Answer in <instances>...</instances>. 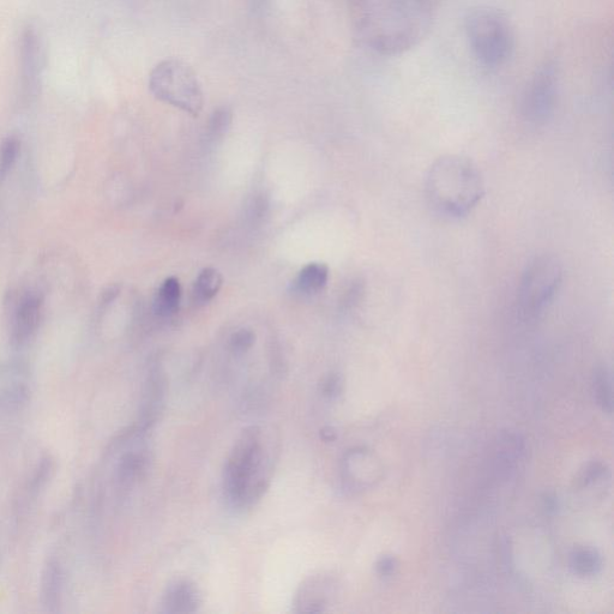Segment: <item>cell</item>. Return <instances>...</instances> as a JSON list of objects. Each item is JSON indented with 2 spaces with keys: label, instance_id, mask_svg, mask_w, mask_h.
I'll use <instances>...</instances> for the list:
<instances>
[{
  "label": "cell",
  "instance_id": "obj_12",
  "mask_svg": "<svg viewBox=\"0 0 614 614\" xmlns=\"http://www.w3.org/2000/svg\"><path fill=\"white\" fill-rule=\"evenodd\" d=\"M28 396L26 376L18 369L0 370V407H16Z\"/></svg>",
  "mask_w": 614,
  "mask_h": 614
},
{
  "label": "cell",
  "instance_id": "obj_24",
  "mask_svg": "<svg viewBox=\"0 0 614 614\" xmlns=\"http://www.w3.org/2000/svg\"><path fill=\"white\" fill-rule=\"evenodd\" d=\"M342 391V379L337 373L324 378L322 383V394L327 399L333 400L339 397Z\"/></svg>",
  "mask_w": 614,
  "mask_h": 614
},
{
  "label": "cell",
  "instance_id": "obj_3",
  "mask_svg": "<svg viewBox=\"0 0 614 614\" xmlns=\"http://www.w3.org/2000/svg\"><path fill=\"white\" fill-rule=\"evenodd\" d=\"M426 191L439 212L451 218H461L478 206L485 189L478 167L471 160L448 155L431 167Z\"/></svg>",
  "mask_w": 614,
  "mask_h": 614
},
{
  "label": "cell",
  "instance_id": "obj_19",
  "mask_svg": "<svg viewBox=\"0 0 614 614\" xmlns=\"http://www.w3.org/2000/svg\"><path fill=\"white\" fill-rule=\"evenodd\" d=\"M593 388L595 399H597L604 411L611 413L613 406L612 379L609 370L604 366H599L594 372Z\"/></svg>",
  "mask_w": 614,
  "mask_h": 614
},
{
  "label": "cell",
  "instance_id": "obj_25",
  "mask_svg": "<svg viewBox=\"0 0 614 614\" xmlns=\"http://www.w3.org/2000/svg\"><path fill=\"white\" fill-rule=\"evenodd\" d=\"M361 294H363V287H361L359 282H355L354 285L348 288L345 296H343L342 306L345 309H352L355 304H358Z\"/></svg>",
  "mask_w": 614,
  "mask_h": 614
},
{
  "label": "cell",
  "instance_id": "obj_20",
  "mask_svg": "<svg viewBox=\"0 0 614 614\" xmlns=\"http://www.w3.org/2000/svg\"><path fill=\"white\" fill-rule=\"evenodd\" d=\"M233 112L226 106L219 107L209 118L206 135L209 142H218L231 129Z\"/></svg>",
  "mask_w": 614,
  "mask_h": 614
},
{
  "label": "cell",
  "instance_id": "obj_18",
  "mask_svg": "<svg viewBox=\"0 0 614 614\" xmlns=\"http://www.w3.org/2000/svg\"><path fill=\"white\" fill-rule=\"evenodd\" d=\"M571 569L581 576H592L598 574L603 561L597 550L591 547H580L571 553Z\"/></svg>",
  "mask_w": 614,
  "mask_h": 614
},
{
  "label": "cell",
  "instance_id": "obj_1",
  "mask_svg": "<svg viewBox=\"0 0 614 614\" xmlns=\"http://www.w3.org/2000/svg\"><path fill=\"white\" fill-rule=\"evenodd\" d=\"M367 42L383 54L405 52L429 32L437 0H360Z\"/></svg>",
  "mask_w": 614,
  "mask_h": 614
},
{
  "label": "cell",
  "instance_id": "obj_11",
  "mask_svg": "<svg viewBox=\"0 0 614 614\" xmlns=\"http://www.w3.org/2000/svg\"><path fill=\"white\" fill-rule=\"evenodd\" d=\"M42 300L35 294H28L18 304L14 323H12V340L16 345H22L38 328Z\"/></svg>",
  "mask_w": 614,
  "mask_h": 614
},
{
  "label": "cell",
  "instance_id": "obj_30",
  "mask_svg": "<svg viewBox=\"0 0 614 614\" xmlns=\"http://www.w3.org/2000/svg\"><path fill=\"white\" fill-rule=\"evenodd\" d=\"M545 508L547 511H553L556 509V499L552 497L545 498Z\"/></svg>",
  "mask_w": 614,
  "mask_h": 614
},
{
  "label": "cell",
  "instance_id": "obj_13",
  "mask_svg": "<svg viewBox=\"0 0 614 614\" xmlns=\"http://www.w3.org/2000/svg\"><path fill=\"white\" fill-rule=\"evenodd\" d=\"M329 280V268L323 263L307 264L296 280L292 282V291L300 296H312L324 290Z\"/></svg>",
  "mask_w": 614,
  "mask_h": 614
},
{
  "label": "cell",
  "instance_id": "obj_28",
  "mask_svg": "<svg viewBox=\"0 0 614 614\" xmlns=\"http://www.w3.org/2000/svg\"><path fill=\"white\" fill-rule=\"evenodd\" d=\"M604 472L605 469L601 463H592V465L587 467L585 475H583V483L586 485L593 483V481L599 479Z\"/></svg>",
  "mask_w": 614,
  "mask_h": 614
},
{
  "label": "cell",
  "instance_id": "obj_17",
  "mask_svg": "<svg viewBox=\"0 0 614 614\" xmlns=\"http://www.w3.org/2000/svg\"><path fill=\"white\" fill-rule=\"evenodd\" d=\"M147 456L137 451H130L120 459L118 466V480L122 485L134 484L142 477L147 468Z\"/></svg>",
  "mask_w": 614,
  "mask_h": 614
},
{
  "label": "cell",
  "instance_id": "obj_6",
  "mask_svg": "<svg viewBox=\"0 0 614 614\" xmlns=\"http://www.w3.org/2000/svg\"><path fill=\"white\" fill-rule=\"evenodd\" d=\"M563 280V267L556 256L543 255L529 262L519 287L522 316L537 319L549 309Z\"/></svg>",
  "mask_w": 614,
  "mask_h": 614
},
{
  "label": "cell",
  "instance_id": "obj_29",
  "mask_svg": "<svg viewBox=\"0 0 614 614\" xmlns=\"http://www.w3.org/2000/svg\"><path fill=\"white\" fill-rule=\"evenodd\" d=\"M321 438L324 442H334L336 439V432L331 427H324L321 430Z\"/></svg>",
  "mask_w": 614,
  "mask_h": 614
},
{
  "label": "cell",
  "instance_id": "obj_26",
  "mask_svg": "<svg viewBox=\"0 0 614 614\" xmlns=\"http://www.w3.org/2000/svg\"><path fill=\"white\" fill-rule=\"evenodd\" d=\"M269 203L263 195L257 196L251 204L250 216L254 220H262L267 215Z\"/></svg>",
  "mask_w": 614,
  "mask_h": 614
},
{
  "label": "cell",
  "instance_id": "obj_10",
  "mask_svg": "<svg viewBox=\"0 0 614 614\" xmlns=\"http://www.w3.org/2000/svg\"><path fill=\"white\" fill-rule=\"evenodd\" d=\"M161 605L162 612L167 614L195 613L201 605V594L188 580L174 581L167 586Z\"/></svg>",
  "mask_w": 614,
  "mask_h": 614
},
{
  "label": "cell",
  "instance_id": "obj_5",
  "mask_svg": "<svg viewBox=\"0 0 614 614\" xmlns=\"http://www.w3.org/2000/svg\"><path fill=\"white\" fill-rule=\"evenodd\" d=\"M149 90L164 104L179 108L192 117L200 116L204 94L194 69L179 59L162 60L149 75Z\"/></svg>",
  "mask_w": 614,
  "mask_h": 614
},
{
  "label": "cell",
  "instance_id": "obj_27",
  "mask_svg": "<svg viewBox=\"0 0 614 614\" xmlns=\"http://www.w3.org/2000/svg\"><path fill=\"white\" fill-rule=\"evenodd\" d=\"M378 574L381 576H390L395 573L397 568L396 559L390 556H385L379 559L376 565Z\"/></svg>",
  "mask_w": 614,
  "mask_h": 614
},
{
  "label": "cell",
  "instance_id": "obj_15",
  "mask_svg": "<svg viewBox=\"0 0 614 614\" xmlns=\"http://www.w3.org/2000/svg\"><path fill=\"white\" fill-rule=\"evenodd\" d=\"M323 581L313 577L305 582L297 595L296 606L299 613H321L325 611L327 600L322 589Z\"/></svg>",
  "mask_w": 614,
  "mask_h": 614
},
{
  "label": "cell",
  "instance_id": "obj_7",
  "mask_svg": "<svg viewBox=\"0 0 614 614\" xmlns=\"http://www.w3.org/2000/svg\"><path fill=\"white\" fill-rule=\"evenodd\" d=\"M557 95V66L546 63L535 72L523 93L521 101L523 118L535 125L545 124L555 113Z\"/></svg>",
  "mask_w": 614,
  "mask_h": 614
},
{
  "label": "cell",
  "instance_id": "obj_22",
  "mask_svg": "<svg viewBox=\"0 0 614 614\" xmlns=\"http://www.w3.org/2000/svg\"><path fill=\"white\" fill-rule=\"evenodd\" d=\"M21 143L15 137L8 138L0 148V179L8 176L11 168L14 167L18 154H20Z\"/></svg>",
  "mask_w": 614,
  "mask_h": 614
},
{
  "label": "cell",
  "instance_id": "obj_14",
  "mask_svg": "<svg viewBox=\"0 0 614 614\" xmlns=\"http://www.w3.org/2000/svg\"><path fill=\"white\" fill-rule=\"evenodd\" d=\"M182 286L177 278H168L154 299V312L160 318H170L179 310Z\"/></svg>",
  "mask_w": 614,
  "mask_h": 614
},
{
  "label": "cell",
  "instance_id": "obj_2",
  "mask_svg": "<svg viewBox=\"0 0 614 614\" xmlns=\"http://www.w3.org/2000/svg\"><path fill=\"white\" fill-rule=\"evenodd\" d=\"M260 426L242 432L228 457L224 486L228 501L245 509L260 501L273 473L274 447Z\"/></svg>",
  "mask_w": 614,
  "mask_h": 614
},
{
  "label": "cell",
  "instance_id": "obj_8",
  "mask_svg": "<svg viewBox=\"0 0 614 614\" xmlns=\"http://www.w3.org/2000/svg\"><path fill=\"white\" fill-rule=\"evenodd\" d=\"M44 50L38 30L28 26L20 39V82L23 93L33 96L38 93L44 70Z\"/></svg>",
  "mask_w": 614,
  "mask_h": 614
},
{
  "label": "cell",
  "instance_id": "obj_9",
  "mask_svg": "<svg viewBox=\"0 0 614 614\" xmlns=\"http://www.w3.org/2000/svg\"><path fill=\"white\" fill-rule=\"evenodd\" d=\"M166 390V379L164 371L158 364L152 367L149 372V376L146 384V391H144V400L142 406V415L140 425L137 430L146 432L150 426L155 424L159 414L162 411V405H164Z\"/></svg>",
  "mask_w": 614,
  "mask_h": 614
},
{
  "label": "cell",
  "instance_id": "obj_21",
  "mask_svg": "<svg viewBox=\"0 0 614 614\" xmlns=\"http://www.w3.org/2000/svg\"><path fill=\"white\" fill-rule=\"evenodd\" d=\"M60 589V573L56 563L48 564L44 583H42V597L45 599V606L50 607L58 604Z\"/></svg>",
  "mask_w": 614,
  "mask_h": 614
},
{
  "label": "cell",
  "instance_id": "obj_23",
  "mask_svg": "<svg viewBox=\"0 0 614 614\" xmlns=\"http://www.w3.org/2000/svg\"><path fill=\"white\" fill-rule=\"evenodd\" d=\"M256 335L250 329H240L234 333L230 340V347L233 353L243 354L248 352L255 345Z\"/></svg>",
  "mask_w": 614,
  "mask_h": 614
},
{
  "label": "cell",
  "instance_id": "obj_16",
  "mask_svg": "<svg viewBox=\"0 0 614 614\" xmlns=\"http://www.w3.org/2000/svg\"><path fill=\"white\" fill-rule=\"evenodd\" d=\"M222 285H224V278L218 269L206 268L198 274L194 285V299L197 304H206L210 300L218 296Z\"/></svg>",
  "mask_w": 614,
  "mask_h": 614
},
{
  "label": "cell",
  "instance_id": "obj_4",
  "mask_svg": "<svg viewBox=\"0 0 614 614\" xmlns=\"http://www.w3.org/2000/svg\"><path fill=\"white\" fill-rule=\"evenodd\" d=\"M466 35L475 58L487 68H498L513 54L515 35L508 17L492 8L469 11Z\"/></svg>",
  "mask_w": 614,
  "mask_h": 614
}]
</instances>
